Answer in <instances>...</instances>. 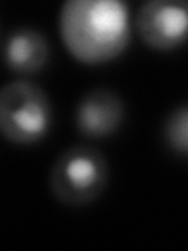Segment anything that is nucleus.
<instances>
[{"mask_svg": "<svg viewBox=\"0 0 188 251\" xmlns=\"http://www.w3.org/2000/svg\"><path fill=\"white\" fill-rule=\"evenodd\" d=\"M125 105L119 94L108 88H94L78 100L75 127L83 137L105 138L121 127Z\"/></svg>", "mask_w": 188, "mask_h": 251, "instance_id": "5", "label": "nucleus"}, {"mask_svg": "<svg viewBox=\"0 0 188 251\" xmlns=\"http://www.w3.org/2000/svg\"><path fill=\"white\" fill-rule=\"evenodd\" d=\"M49 57V41L41 31L33 27L14 28L5 39V65L16 74L38 73L47 65Z\"/></svg>", "mask_w": 188, "mask_h": 251, "instance_id": "6", "label": "nucleus"}, {"mask_svg": "<svg viewBox=\"0 0 188 251\" xmlns=\"http://www.w3.org/2000/svg\"><path fill=\"white\" fill-rule=\"evenodd\" d=\"M137 28L152 49H177L188 41V0H147L138 10Z\"/></svg>", "mask_w": 188, "mask_h": 251, "instance_id": "4", "label": "nucleus"}, {"mask_svg": "<svg viewBox=\"0 0 188 251\" xmlns=\"http://www.w3.org/2000/svg\"><path fill=\"white\" fill-rule=\"evenodd\" d=\"M108 182V162L99 149L75 145L65 149L50 171V188L69 206L90 204L102 195Z\"/></svg>", "mask_w": 188, "mask_h": 251, "instance_id": "3", "label": "nucleus"}, {"mask_svg": "<svg viewBox=\"0 0 188 251\" xmlns=\"http://www.w3.org/2000/svg\"><path fill=\"white\" fill-rule=\"evenodd\" d=\"M53 110L47 93L28 80H13L0 93V129L16 145H33L52 129Z\"/></svg>", "mask_w": 188, "mask_h": 251, "instance_id": "2", "label": "nucleus"}, {"mask_svg": "<svg viewBox=\"0 0 188 251\" xmlns=\"http://www.w3.org/2000/svg\"><path fill=\"white\" fill-rule=\"evenodd\" d=\"M58 28L63 44L85 65L118 58L130 43V11L121 0H68Z\"/></svg>", "mask_w": 188, "mask_h": 251, "instance_id": "1", "label": "nucleus"}, {"mask_svg": "<svg viewBox=\"0 0 188 251\" xmlns=\"http://www.w3.org/2000/svg\"><path fill=\"white\" fill-rule=\"evenodd\" d=\"M163 138L172 152L188 157V102L169 112L163 123Z\"/></svg>", "mask_w": 188, "mask_h": 251, "instance_id": "7", "label": "nucleus"}]
</instances>
